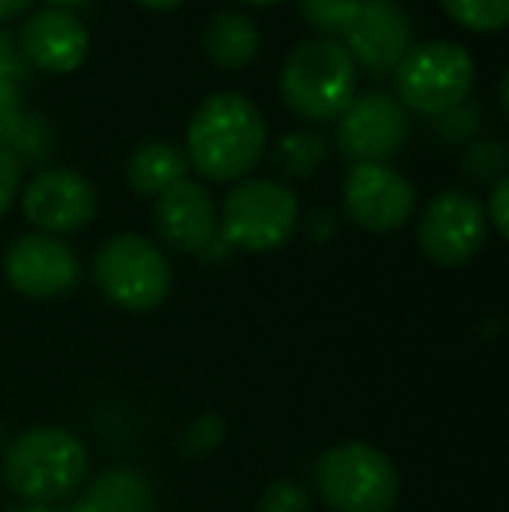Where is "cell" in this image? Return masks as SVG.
Returning a JSON list of instances; mask_svg holds the SVG:
<instances>
[{
  "label": "cell",
  "mask_w": 509,
  "mask_h": 512,
  "mask_svg": "<svg viewBox=\"0 0 509 512\" xmlns=\"http://www.w3.org/2000/svg\"><path fill=\"white\" fill-rule=\"evenodd\" d=\"M265 119L238 91L210 95L196 108L185 136V161L210 182L248 175L265 154Z\"/></svg>",
  "instance_id": "6da1fadb"
},
{
  "label": "cell",
  "mask_w": 509,
  "mask_h": 512,
  "mask_svg": "<svg viewBox=\"0 0 509 512\" xmlns=\"http://www.w3.org/2000/svg\"><path fill=\"white\" fill-rule=\"evenodd\" d=\"M88 467V446L74 432L60 425H35L7 446L0 478L18 499L46 506L74 495L88 481Z\"/></svg>",
  "instance_id": "7a4b0ae2"
},
{
  "label": "cell",
  "mask_w": 509,
  "mask_h": 512,
  "mask_svg": "<svg viewBox=\"0 0 509 512\" xmlns=\"http://www.w3.org/2000/svg\"><path fill=\"white\" fill-rule=\"evenodd\" d=\"M279 91L293 115L332 122L356 98V63L342 42L307 39L286 56Z\"/></svg>",
  "instance_id": "3957f363"
},
{
  "label": "cell",
  "mask_w": 509,
  "mask_h": 512,
  "mask_svg": "<svg viewBox=\"0 0 509 512\" xmlns=\"http://www.w3.org/2000/svg\"><path fill=\"white\" fill-rule=\"evenodd\" d=\"M318 492L332 512H391L401 478L384 450L370 443H339L318 460Z\"/></svg>",
  "instance_id": "277c9868"
},
{
  "label": "cell",
  "mask_w": 509,
  "mask_h": 512,
  "mask_svg": "<svg viewBox=\"0 0 509 512\" xmlns=\"http://www.w3.org/2000/svg\"><path fill=\"white\" fill-rule=\"evenodd\" d=\"M300 220V206L286 185L269 178H252L231 189L217 216V234L227 248L241 251H276L293 237Z\"/></svg>",
  "instance_id": "5b68a950"
},
{
  "label": "cell",
  "mask_w": 509,
  "mask_h": 512,
  "mask_svg": "<svg viewBox=\"0 0 509 512\" xmlns=\"http://www.w3.org/2000/svg\"><path fill=\"white\" fill-rule=\"evenodd\" d=\"M401 108H415L422 115H443L464 105L475 84V60L461 42H422L405 53L394 70Z\"/></svg>",
  "instance_id": "8992f818"
},
{
  "label": "cell",
  "mask_w": 509,
  "mask_h": 512,
  "mask_svg": "<svg viewBox=\"0 0 509 512\" xmlns=\"http://www.w3.org/2000/svg\"><path fill=\"white\" fill-rule=\"evenodd\" d=\"M95 283L116 307L147 314L171 293V262L140 234H116L95 255Z\"/></svg>",
  "instance_id": "52a82bcc"
},
{
  "label": "cell",
  "mask_w": 509,
  "mask_h": 512,
  "mask_svg": "<svg viewBox=\"0 0 509 512\" xmlns=\"http://www.w3.org/2000/svg\"><path fill=\"white\" fill-rule=\"evenodd\" d=\"M489 220L485 206L471 192L447 189L429 199L426 213L419 216V248L429 262L454 269L464 265L485 248Z\"/></svg>",
  "instance_id": "ba28073f"
},
{
  "label": "cell",
  "mask_w": 509,
  "mask_h": 512,
  "mask_svg": "<svg viewBox=\"0 0 509 512\" xmlns=\"http://www.w3.org/2000/svg\"><path fill=\"white\" fill-rule=\"evenodd\" d=\"M335 126V143L342 157L353 164H384L394 157L408 140V115L398 105V98L384 91H370L349 102Z\"/></svg>",
  "instance_id": "9c48e42d"
},
{
  "label": "cell",
  "mask_w": 509,
  "mask_h": 512,
  "mask_svg": "<svg viewBox=\"0 0 509 512\" xmlns=\"http://www.w3.org/2000/svg\"><path fill=\"white\" fill-rule=\"evenodd\" d=\"M4 276L21 297L53 300V297H67L81 283V262H77L74 248L63 244L60 237L28 234L18 237L7 248Z\"/></svg>",
  "instance_id": "30bf717a"
},
{
  "label": "cell",
  "mask_w": 509,
  "mask_h": 512,
  "mask_svg": "<svg viewBox=\"0 0 509 512\" xmlns=\"http://www.w3.org/2000/svg\"><path fill=\"white\" fill-rule=\"evenodd\" d=\"M346 213L370 234H391L415 213V189L387 164H353L342 185Z\"/></svg>",
  "instance_id": "8fae6325"
},
{
  "label": "cell",
  "mask_w": 509,
  "mask_h": 512,
  "mask_svg": "<svg viewBox=\"0 0 509 512\" xmlns=\"http://www.w3.org/2000/svg\"><path fill=\"white\" fill-rule=\"evenodd\" d=\"M21 209L42 234H74V230L88 227L95 220L98 196L84 175L67 168H49L32 178L25 199H21Z\"/></svg>",
  "instance_id": "7c38bea8"
},
{
  "label": "cell",
  "mask_w": 509,
  "mask_h": 512,
  "mask_svg": "<svg viewBox=\"0 0 509 512\" xmlns=\"http://www.w3.org/2000/svg\"><path fill=\"white\" fill-rule=\"evenodd\" d=\"M346 49L356 67L384 77L394 74L412 49V21L387 0H363L360 14L346 32Z\"/></svg>",
  "instance_id": "4fadbf2b"
},
{
  "label": "cell",
  "mask_w": 509,
  "mask_h": 512,
  "mask_svg": "<svg viewBox=\"0 0 509 512\" xmlns=\"http://www.w3.org/2000/svg\"><path fill=\"white\" fill-rule=\"evenodd\" d=\"M154 220L161 237L175 251L185 255H206L210 244L217 241V206H213L210 192L196 182H178L168 192L157 196Z\"/></svg>",
  "instance_id": "5bb4252c"
},
{
  "label": "cell",
  "mask_w": 509,
  "mask_h": 512,
  "mask_svg": "<svg viewBox=\"0 0 509 512\" xmlns=\"http://www.w3.org/2000/svg\"><path fill=\"white\" fill-rule=\"evenodd\" d=\"M88 28L70 11H39L21 28V53L28 63L49 74H70L88 60Z\"/></svg>",
  "instance_id": "9a60e30c"
},
{
  "label": "cell",
  "mask_w": 509,
  "mask_h": 512,
  "mask_svg": "<svg viewBox=\"0 0 509 512\" xmlns=\"http://www.w3.org/2000/svg\"><path fill=\"white\" fill-rule=\"evenodd\" d=\"M53 147V129L42 115L25 112V98H21V84L0 77V150L25 161H42Z\"/></svg>",
  "instance_id": "2e32d148"
},
{
  "label": "cell",
  "mask_w": 509,
  "mask_h": 512,
  "mask_svg": "<svg viewBox=\"0 0 509 512\" xmlns=\"http://www.w3.org/2000/svg\"><path fill=\"white\" fill-rule=\"evenodd\" d=\"M203 49L220 70H241L258 56V28L241 11H220L203 32Z\"/></svg>",
  "instance_id": "e0dca14e"
},
{
  "label": "cell",
  "mask_w": 509,
  "mask_h": 512,
  "mask_svg": "<svg viewBox=\"0 0 509 512\" xmlns=\"http://www.w3.org/2000/svg\"><path fill=\"white\" fill-rule=\"evenodd\" d=\"M185 171H189V161H185L182 150L175 143H161V140L136 147L126 164L129 189L136 196H161L171 185L185 182Z\"/></svg>",
  "instance_id": "ac0fdd59"
},
{
  "label": "cell",
  "mask_w": 509,
  "mask_h": 512,
  "mask_svg": "<svg viewBox=\"0 0 509 512\" xmlns=\"http://www.w3.org/2000/svg\"><path fill=\"white\" fill-rule=\"evenodd\" d=\"M328 143L321 133H311V129H293V133H283L272 147V164H276L279 175L290 178H304L325 161Z\"/></svg>",
  "instance_id": "d6986e66"
},
{
  "label": "cell",
  "mask_w": 509,
  "mask_h": 512,
  "mask_svg": "<svg viewBox=\"0 0 509 512\" xmlns=\"http://www.w3.org/2000/svg\"><path fill=\"white\" fill-rule=\"evenodd\" d=\"M88 512H150V492L136 474L112 471L95 488V499L84 506Z\"/></svg>",
  "instance_id": "ffe728a7"
},
{
  "label": "cell",
  "mask_w": 509,
  "mask_h": 512,
  "mask_svg": "<svg viewBox=\"0 0 509 512\" xmlns=\"http://www.w3.org/2000/svg\"><path fill=\"white\" fill-rule=\"evenodd\" d=\"M443 11L471 32H499L509 21V0H440Z\"/></svg>",
  "instance_id": "44dd1931"
},
{
  "label": "cell",
  "mask_w": 509,
  "mask_h": 512,
  "mask_svg": "<svg viewBox=\"0 0 509 512\" xmlns=\"http://www.w3.org/2000/svg\"><path fill=\"white\" fill-rule=\"evenodd\" d=\"M360 7L363 0H300L304 21L321 35H346Z\"/></svg>",
  "instance_id": "7402d4cb"
},
{
  "label": "cell",
  "mask_w": 509,
  "mask_h": 512,
  "mask_svg": "<svg viewBox=\"0 0 509 512\" xmlns=\"http://www.w3.org/2000/svg\"><path fill=\"white\" fill-rule=\"evenodd\" d=\"M506 164H509V154L499 140H478L464 150V175L475 178V182H503L506 178Z\"/></svg>",
  "instance_id": "603a6c76"
},
{
  "label": "cell",
  "mask_w": 509,
  "mask_h": 512,
  "mask_svg": "<svg viewBox=\"0 0 509 512\" xmlns=\"http://www.w3.org/2000/svg\"><path fill=\"white\" fill-rule=\"evenodd\" d=\"M227 439V422L217 411H206V415H196L182 432V453L189 460L210 457L213 450H220V443Z\"/></svg>",
  "instance_id": "cb8c5ba5"
},
{
  "label": "cell",
  "mask_w": 509,
  "mask_h": 512,
  "mask_svg": "<svg viewBox=\"0 0 509 512\" xmlns=\"http://www.w3.org/2000/svg\"><path fill=\"white\" fill-rule=\"evenodd\" d=\"M255 512H311V492L300 481H272L258 499Z\"/></svg>",
  "instance_id": "d4e9b609"
},
{
  "label": "cell",
  "mask_w": 509,
  "mask_h": 512,
  "mask_svg": "<svg viewBox=\"0 0 509 512\" xmlns=\"http://www.w3.org/2000/svg\"><path fill=\"white\" fill-rule=\"evenodd\" d=\"M478 126H482V115H478V108L471 102L450 108V112L436 115V133H440V140L447 143H464L471 140V136L478 133Z\"/></svg>",
  "instance_id": "484cf974"
},
{
  "label": "cell",
  "mask_w": 509,
  "mask_h": 512,
  "mask_svg": "<svg viewBox=\"0 0 509 512\" xmlns=\"http://www.w3.org/2000/svg\"><path fill=\"white\" fill-rule=\"evenodd\" d=\"M21 189V164L14 154H7V150H0V216L11 209L14 196H18Z\"/></svg>",
  "instance_id": "4316f807"
},
{
  "label": "cell",
  "mask_w": 509,
  "mask_h": 512,
  "mask_svg": "<svg viewBox=\"0 0 509 512\" xmlns=\"http://www.w3.org/2000/svg\"><path fill=\"white\" fill-rule=\"evenodd\" d=\"M0 77L21 84L28 77V60L21 49H14V39L7 32H0Z\"/></svg>",
  "instance_id": "83f0119b"
},
{
  "label": "cell",
  "mask_w": 509,
  "mask_h": 512,
  "mask_svg": "<svg viewBox=\"0 0 509 512\" xmlns=\"http://www.w3.org/2000/svg\"><path fill=\"white\" fill-rule=\"evenodd\" d=\"M509 182L503 178V182L492 185V196H489V206H485V220L496 227L499 237L509 234Z\"/></svg>",
  "instance_id": "f1b7e54d"
},
{
  "label": "cell",
  "mask_w": 509,
  "mask_h": 512,
  "mask_svg": "<svg viewBox=\"0 0 509 512\" xmlns=\"http://www.w3.org/2000/svg\"><path fill=\"white\" fill-rule=\"evenodd\" d=\"M335 230V216L328 213V209H318V213H311V223H307V234H311V241H328Z\"/></svg>",
  "instance_id": "f546056e"
},
{
  "label": "cell",
  "mask_w": 509,
  "mask_h": 512,
  "mask_svg": "<svg viewBox=\"0 0 509 512\" xmlns=\"http://www.w3.org/2000/svg\"><path fill=\"white\" fill-rule=\"evenodd\" d=\"M28 4H32V0H0V21H4V18H14V14H21Z\"/></svg>",
  "instance_id": "4dcf8cb0"
},
{
  "label": "cell",
  "mask_w": 509,
  "mask_h": 512,
  "mask_svg": "<svg viewBox=\"0 0 509 512\" xmlns=\"http://www.w3.org/2000/svg\"><path fill=\"white\" fill-rule=\"evenodd\" d=\"M49 7H53V11H70L74 14L77 7H84V4H91V0H46Z\"/></svg>",
  "instance_id": "1f68e13d"
},
{
  "label": "cell",
  "mask_w": 509,
  "mask_h": 512,
  "mask_svg": "<svg viewBox=\"0 0 509 512\" xmlns=\"http://www.w3.org/2000/svg\"><path fill=\"white\" fill-rule=\"evenodd\" d=\"M140 4L154 7V11H171V7H178L182 0H140Z\"/></svg>",
  "instance_id": "d6a6232c"
},
{
  "label": "cell",
  "mask_w": 509,
  "mask_h": 512,
  "mask_svg": "<svg viewBox=\"0 0 509 512\" xmlns=\"http://www.w3.org/2000/svg\"><path fill=\"white\" fill-rule=\"evenodd\" d=\"M248 4H279V0H248Z\"/></svg>",
  "instance_id": "836d02e7"
},
{
  "label": "cell",
  "mask_w": 509,
  "mask_h": 512,
  "mask_svg": "<svg viewBox=\"0 0 509 512\" xmlns=\"http://www.w3.org/2000/svg\"><path fill=\"white\" fill-rule=\"evenodd\" d=\"M0 488H4V478H0Z\"/></svg>",
  "instance_id": "e575fe53"
},
{
  "label": "cell",
  "mask_w": 509,
  "mask_h": 512,
  "mask_svg": "<svg viewBox=\"0 0 509 512\" xmlns=\"http://www.w3.org/2000/svg\"><path fill=\"white\" fill-rule=\"evenodd\" d=\"M387 4H391V0H387Z\"/></svg>",
  "instance_id": "d590c367"
}]
</instances>
